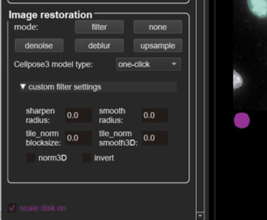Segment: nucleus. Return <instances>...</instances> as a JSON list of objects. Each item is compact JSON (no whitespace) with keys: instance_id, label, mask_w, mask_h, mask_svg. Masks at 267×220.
Returning <instances> with one entry per match:
<instances>
[{"instance_id":"33","label":"nucleus","mask_w":267,"mask_h":220,"mask_svg":"<svg viewBox=\"0 0 267 220\" xmlns=\"http://www.w3.org/2000/svg\"><path fill=\"white\" fill-rule=\"evenodd\" d=\"M129 136H132V134L131 133H128Z\"/></svg>"},{"instance_id":"4","label":"nucleus","mask_w":267,"mask_h":220,"mask_svg":"<svg viewBox=\"0 0 267 220\" xmlns=\"http://www.w3.org/2000/svg\"><path fill=\"white\" fill-rule=\"evenodd\" d=\"M247 2L253 14L260 18L267 17V0H248Z\"/></svg>"},{"instance_id":"18","label":"nucleus","mask_w":267,"mask_h":220,"mask_svg":"<svg viewBox=\"0 0 267 220\" xmlns=\"http://www.w3.org/2000/svg\"><path fill=\"white\" fill-rule=\"evenodd\" d=\"M115 146H118V145H119V141H116V142H115Z\"/></svg>"},{"instance_id":"14","label":"nucleus","mask_w":267,"mask_h":220,"mask_svg":"<svg viewBox=\"0 0 267 220\" xmlns=\"http://www.w3.org/2000/svg\"><path fill=\"white\" fill-rule=\"evenodd\" d=\"M125 144H126V145H130V141H126Z\"/></svg>"},{"instance_id":"1","label":"nucleus","mask_w":267,"mask_h":220,"mask_svg":"<svg viewBox=\"0 0 267 220\" xmlns=\"http://www.w3.org/2000/svg\"><path fill=\"white\" fill-rule=\"evenodd\" d=\"M76 33H123V20H77Z\"/></svg>"},{"instance_id":"23","label":"nucleus","mask_w":267,"mask_h":220,"mask_svg":"<svg viewBox=\"0 0 267 220\" xmlns=\"http://www.w3.org/2000/svg\"><path fill=\"white\" fill-rule=\"evenodd\" d=\"M104 145V143L103 142V141H101V142H100V145Z\"/></svg>"},{"instance_id":"13","label":"nucleus","mask_w":267,"mask_h":220,"mask_svg":"<svg viewBox=\"0 0 267 220\" xmlns=\"http://www.w3.org/2000/svg\"><path fill=\"white\" fill-rule=\"evenodd\" d=\"M74 141H78V136H77V135H74Z\"/></svg>"},{"instance_id":"22","label":"nucleus","mask_w":267,"mask_h":220,"mask_svg":"<svg viewBox=\"0 0 267 220\" xmlns=\"http://www.w3.org/2000/svg\"><path fill=\"white\" fill-rule=\"evenodd\" d=\"M150 139H151V141H154V136H151V137H150Z\"/></svg>"},{"instance_id":"27","label":"nucleus","mask_w":267,"mask_h":220,"mask_svg":"<svg viewBox=\"0 0 267 220\" xmlns=\"http://www.w3.org/2000/svg\"><path fill=\"white\" fill-rule=\"evenodd\" d=\"M113 158H114L113 156H111V157H110V160H113Z\"/></svg>"},{"instance_id":"9","label":"nucleus","mask_w":267,"mask_h":220,"mask_svg":"<svg viewBox=\"0 0 267 220\" xmlns=\"http://www.w3.org/2000/svg\"><path fill=\"white\" fill-rule=\"evenodd\" d=\"M62 159L63 160V161H65V160L67 159V156L62 155Z\"/></svg>"},{"instance_id":"12","label":"nucleus","mask_w":267,"mask_h":220,"mask_svg":"<svg viewBox=\"0 0 267 220\" xmlns=\"http://www.w3.org/2000/svg\"><path fill=\"white\" fill-rule=\"evenodd\" d=\"M119 145H126V144L123 142V141H119Z\"/></svg>"},{"instance_id":"10","label":"nucleus","mask_w":267,"mask_h":220,"mask_svg":"<svg viewBox=\"0 0 267 220\" xmlns=\"http://www.w3.org/2000/svg\"><path fill=\"white\" fill-rule=\"evenodd\" d=\"M78 117V112H74V118H75V119H77Z\"/></svg>"},{"instance_id":"24","label":"nucleus","mask_w":267,"mask_h":220,"mask_svg":"<svg viewBox=\"0 0 267 220\" xmlns=\"http://www.w3.org/2000/svg\"><path fill=\"white\" fill-rule=\"evenodd\" d=\"M123 133H119V135L118 136H120V137H122V136H123Z\"/></svg>"},{"instance_id":"2","label":"nucleus","mask_w":267,"mask_h":220,"mask_svg":"<svg viewBox=\"0 0 267 220\" xmlns=\"http://www.w3.org/2000/svg\"><path fill=\"white\" fill-rule=\"evenodd\" d=\"M62 39H17L16 51L24 49L26 52H50L55 51L56 44Z\"/></svg>"},{"instance_id":"16","label":"nucleus","mask_w":267,"mask_h":220,"mask_svg":"<svg viewBox=\"0 0 267 220\" xmlns=\"http://www.w3.org/2000/svg\"><path fill=\"white\" fill-rule=\"evenodd\" d=\"M143 139H144V141H147V140H148V137H147V135H145L144 137H143Z\"/></svg>"},{"instance_id":"20","label":"nucleus","mask_w":267,"mask_h":220,"mask_svg":"<svg viewBox=\"0 0 267 220\" xmlns=\"http://www.w3.org/2000/svg\"><path fill=\"white\" fill-rule=\"evenodd\" d=\"M104 136H106V137H108V136H109V133H108V132H106L105 135Z\"/></svg>"},{"instance_id":"6","label":"nucleus","mask_w":267,"mask_h":220,"mask_svg":"<svg viewBox=\"0 0 267 220\" xmlns=\"http://www.w3.org/2000/svg\"><path fill=\"white\" fill-rule=\"evenodd\" d=\"M243 85V78L235 70L234 72V89H237Z\"/></svg>"},{"instance_id":"17","label":"nucleus","mask_w":267,"mask_h":220,"mask_svg":"<svg viewBox=\"0 0 267 220\" xmlns=\"http://www.w3.org/2000/svg\"><path fill=\"white\" fill-rule=\"evenodd\" d=\"M67 141H71V137H70V135L67 136Z\"/></svg>"},{"instance_id":"31","label":"nucleus","mask_w":267,"mask_h":220,"mask_svg":"<svg viewBox=\"0 0 267 220\" xmlns=\"http://www.w3.org/2000/svg\"><path fill=\"white\" fill-rule=\"evenodd\" d=\"M55 136H57V137H58V132H57V133H55Z\"/></svg>"},{"instance_id":"3","label":"nucleus","mask_w":267,"mask_h":220,"mask_svg":"<svg viewBox=\"0 0 267 220\" xmlns=\"http://www.w3.org/2000/svg\"><path fill=\"white\" fill-rule=\"evenodd\" d=\"M123 39H77L82 43V50L86 48L85 52H112L116 43ZM81 47V48H82ZM80 50V51H81ZM79 51V52H80Z\"/></svg>"},{"instance_id":"19","label":"nucleus","mask_w":267,"mask_h":220,"mask_svg":"<svg viewBox=\"0 0 267 220\" xmlns=\"http://www.w3.org/2000/svg\"><path fill=\"white\" fill-rule=\"evenodd\" d=\"M27 134H28V135H27V136H31V135H30V134H32V132L28 131V132H27Z\"/></svg>"},{"instance_id":"8","label":"nucleus","mask_w":267,"mask_h":220,"mask_svg":"<svg viewBox=\"0 0 267 220\" xmlns=\"http://www.w3.org/2000/svg\"><path fill=\"white\" fill-rule=\"evenodd\" d=\"M143 116H144L145 119H147V118H148V114H147V112H145V113L143 114Z\"/></svg>"},{"instance_id":"32","label":"nucleus","mask_w":267,"mask_h":220,"mask_svg":"<svg viewBox=\"0 0 267 220\" xmlns=\"http://www.w3.org/2000/svg\"><path fill=\"white\" fill-rule=\"evenodd\" d=\"M51 113H54V110H51Z\"/></svg>"},{"instance_id":"15","label":"nucleus","mask_w":267,"mask_h":220,"mask_svg":"<svg viewBox=\"0 0 267 220\" xmlns=\"http://www.w3.org/2000/svg\"><path fill=\"white\" fill-rule=\"evenodd\" d=\"M71 113H70V112H68V113H67V118H69V119H70V118H71Z\"/></svg>"},{"instance_id":"26","label":"nucleus","mask_w":267,"mask_h":220,"mask_svg":"<svg viewBox=\"0 0 267 220\" xmlns=\"http://www.w3.org/2000/svg\"><path fill=\"white\" fill-rule=\"evenodd\" d=\"M45 136H47V137H48V136H50V133H46V135Z\"/></svg>"},{"instance_id":"28","label":"nucleus","mask_w":267,"mask_h":220,"mask_svg":"<svg viewBox=\"0 0 267 220\" xmlns=\"http://www.w3.org/2000/svg\"><path fill=\"white\" fill-rule=\"evenodd\" d=\"M54 145H59V143H58V142H54Z\"/></svg>"},{"instance_id":"5","label":"nucleus","mask_w":267,"mask_h":220,"mask_svg":"<svg viewBox=\"0 0 267 220\" xmlns=\"http://www.w3.org/2000/svg\"><path fill=\"white\" fill-rule=\"evenodd\" d=\"M250 123V119L249 115L245 113H238L234 118V124L239 129H245L249 126Z\"/></svg>"},{"instance_id":"29","label":"nucleus","mask_w":267,"mask_h":220,"mask_svg":"<svg viewBox=\"0 0 267 220\" xmlns=\"http://www.w3.org/2000/svg\"><path fill=\"white\" fill-rule=\"evenodd\" d=\"M42 136L46 135V133H43V132H42L41 133Z\"/></svg>"},{"instance_id":"25","label":"nucleus","mask_w":267,"mask_h":220,"mask_svg":"<svg viewBox=\"0 0 267 220\" xmlns=\"http://www.w3.org/2000/svg\"><path fill=\"white\" fill-rule=\"evenodd\" d=\"M35 135H36V134H35V132H33V133H32V136H33V137H35Z\"/></svg>"},{"instance_id":"11","label":"nucleus","mask_w":267,"mask_h":220,"mask_svg":"<svg viewBox=\"0 0 267 220\" xmlns=\"http://www.w3.org/2000/svg\"><path fill=\"white\" fill-rule=\"evenodd\" d=\"M27 146H29V145H32V141H27L26 142Z\"/></svg>"},{"instance_id":"7","label":"nucleus","mask_w":267,"mask_h":220,"mask_svg":"<svg viewBox=\"0 0 267 220\" xmlns=\"http://www.w3.org/2000/svg\"><path fill=\"white\" fill-rule=\"evenodd\" d=\"M130 145H132V146H134V145H136V143H135V141L132 140V141H130Z\"/></svg>"},{"instance_id":"30","label":"nucleus","mask_w":267,"mask_h":220,"mask_svg":"<svg viewBox=\"0 0 267 220\" xmlns=\"http://www.w3.org/2000/svg\"><path fill=\"white\" fill-rule=\"evenodd\" d=\"M119 110H115V113H118V112H119Z\"/></svg>"},{"instance_id":"21","label":"nucleus","mask_w":267,"mask_h":220,"mask_svg":"<svg viewBox=\"0 0 267 220\" xmlns=\"http://www.w3.org/2000/svg\"><path fill=\"white\" fill-rule=\"evenodd\" d=\"M150 117H151V118H154V113H151L150 114Z\"/></svg>"}]
</instances>
